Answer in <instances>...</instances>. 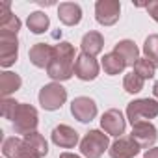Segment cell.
<instances>
[{
    "instance_id": "6da1fadb",
    "label": "cell",
    "mask_w": 158,
    "mask_h": 158,
    "mask_svg": "<svg viewBox=\"0 0 158 158\" xmlns=\"http://www.w3.org/2000/svg\"><path fill=\"white\" fill-rule=\"evenodd\" d=\"M74 47L67 41L54 45V56L47 67V74L54 82H65L74 74Z\"/></svg>"
},
{
    "instance_id": "7a4b0ae2",
    "label": "cell",
    "mask_w": 158,
    "mask_h": 158,
    "mask_svg": "<svg viewBox=\"0 0 158 158\" xmlns=\"http://www.w3.org/2000/svg\"><path fill=\"white\" fill-rule=\"evenodd\" d=\"M156 115H158V101L154 99H138L128 102L127 106V119L130 121L132 127L138 123H147Z\"/></svg>"
},
{
    "instance_id": "3957f363",
    "label": "cell",
    "mask_w": 158,
    "mask_h": 158,
    "mask_svg": "<svg viewBox=\"0 0 158 158\" xmlns=\"http://www.w3.org/2000/svg\"><path fill=\"white\" fill-rule=\"evenodd\" d=\"M39 104L43 110L47 112H54V110H60L65 101H67V89L60 84V82H50V84H45L41 89H39Z\"/></svg>"
},
{
    "instance_id": "277c9868",
    "label": "cell",
    "mask_w": 158,
    "mask_h": 158,
    "mask_svg": "<svg viewBox=\"0 0 158 158\" xmlns=\"http://www.w3.org/2000/svg\"><path fill=\"white\" fill-rule=\"evenodd\" d=\"M110 139L101 130H89L80 141V152L84 158H101L104 151H108Z\"/></svg>"
},
{
    "instance_id": "5b68a950",
    "label": "cell",
    "mask_w": 158,
    "mask_h": 158,
    "mask_svg": "<svg viewBox=\"0 0 158 158\" xmlns=\"http://www.w3.org/2000/svg\"><path fill=\"white\" fill-rule=\"evenodd\" d=\"M37 123H39L37 110H35L32 104L21 102V104H19V108H17L15 119H13L15 134H23V136H26V134H30V132H35Z\"/></svg>"
},
{
    "instance_id": "8992f818",
    "label": "cell",
    "mask_w": 158,
    "mask_h": 158,
    "mask_svg": "<svg viewBox=\"0 0 158 158\" xmlns=\"http://www.w3.org/2000/svg\"><path fill=\"white\" fill-rule=\"evenodd\" d=\"M19 58V39L17 34L0 30V65L11 67Z\"/></svg>"
},
{
    "instance_id": "52a82bcc",
    "label": "cell",
    "mask_w": 158,
    "mask_h": 158,
    "mask_svg": "<svg viewBox=\"0 0 158 158\" xmlns=\"http://www.w3.org/2000/svg\"><path fill=\"white\" fill-rule=\"evenodd\" d=\"M121 4L119 0H97L95 4V19L102 26H112L119 21Z\"/></svg>"
},
{
    "instance_id": "ba28073f",
    "label": "cell",
    "mask_w": 158,
    "mask_h": 158,
    "mask_svg": "<svg viewBox=\"0 0 158 158\" xmlns=\"http://www.w3.org/2000/svg\"><path fill=\"white\" fill-rule=\"evenodd\" d=\"M48 152L47 139L35 130L23 138V158H43Z\"/></svg>"
},
{
    "instance_id": "9c48e42d",
    "label": "cell",
    "mask_w": 158,
    "mask_h": 158,
    "mask_svg": "<svg viewBox=\"0 0 158 158\" xmlns=\"http://www.w3.org/2000/svg\"><path fill=\"white\" fill-rule=\"evenodd\" d=\"M99 63L95 58L80 52L76 56V61H74V76L80 78L82 82H91L99 76Z\"/></svg>"
},
{
    "instance_id": "30bf717a",
    "label": "cell",
    "mask_w": 158,
    "mask_h": 158,
    "mask_svg": "<svg viewBox=\"0 0 158 158\" xmlns=\"http://www.w3.org/2000/svg\"><path fill=\"white\" fill-rule=\"evenodd\" d=\"M101 127L106 134L110 136H115V138H121L125 134V128H127V121L121 114V110L117 108H112V110H106L101 117Z\"/></svg>"
},
{
    "instance_id": "8fae6325",
    "label": "cell",
    "mask_w": 158,
    "mask_h": 158,
    "mask_svg": "<svg viewBox=\"0 0 158 158\" xmlns=\"http://www.w3.org/2000/svg\"><path fill=\"white\" fill-rule=\"evenodd\" d=\"M71 114L80 123H89L97 115V104L89 97H76L71 102Z\"/></svg>"
},
{
    "instance_id": "7c38bea8",
    "label": "cell",
    "mask_w": 158,
    "mask_h": 158,
    "mask_svg": "<svg viewBox=\"0 0 158 158\" xmlns=\"http://www.w3.org/2000/svg\"><path fill=\"white\" fill-rule=\"evenodd\" d=\"M134 139H136V143L141 147V149H152V145L156 143V139H158V130H156V127L151 123V121H147V123H138V125H134L132 127V134H130Z\"/></svg>"
},
{
    "instance_id": "4fadbf2b",
    "label": "cell",
    "mask_w": 158,
    "mask_h": 158,
    "mask_svg": "<svg viewBox=\"0 0 158 158\" xmlns=\"http://www.w3.org/2000/svg\"><path fill=\"white\" fill-rule=\"evenodd\" d=\"M139 151H141V147L136 143V139L132 136L117 138L108 149L112 158H134L136 154H139Z\"/></svg>"
},
{
    "instance_id": "5bb4252c",
    "label": "cell",
    "mask_w": 158,
    "mask_h": 158,
    "mask_svg": "<svg viewBox=\"0 0 158 158\" xmlns=\"http://www.w3.org/2000/svg\"><path fill=\"white\" fill-rule=\"evenodd\" d=\"M52 143L58 145V147H63V149H73L76 143H78V132L74 128H71L69 125H58L52 134Z\"/></svg>"
},
{
    "instance_id": "9a60e30c",
    "label": "cell",
    "mask_w": 158,
    "mask_h": 158,
    "mask_svg": "<svg viewBox=\"0 0 158 158\" xmlns=\"http://www.w3.org/2000/svg\"><path fill=\"white\" fill-rule=\"evenodd\" d=\"M52 56H54V47H50L47 43H35L28 52L30 61L39 69H47L52 61Z\"/></svg>"
},
{
    "instance_id": "2e32d148",
    "label": "cell",
    "mask_w": 158,
    "mask_h": 158,
    "mask_svg": "<svg viewBox=\"0 0 158 158\" xmlns=\"http://www.w3.org/2000/svg\"><path fill=\"white\" fill-rule=\"evenodd\" d=\"M58 19L65 26H76L82 21V8L74 2H61L58 6Z\"/></svg>"
},
{
    "instance_id": "e0dca14e",
    "label": "cell",
    "mask_w": 158,
    "mask_h": 158,
    "mask_svg": "<svg viewBox=\"0 0 158 158\" xmlns=\"http://www.w3.org/2000/svg\"><path fill=\"white\" fill-rule=\"evenodd\" d=\"M80 48H82L84 54L95 58L104 48V37H102V34H99V32H88L82 37V41H80Z\"/></svg>"
},
{
    "instance_id": "ac0fdd59",
    "label": "cell",
    "mask_w": 158,
    "mask_h": 158,
    "mask_svg": "<svg viewBox=\"0 0 158 158\" xmlns=\"http://www.w3.org/2000/svg\"><path fill=\"white\" fill-rule=\"evenodd\" d=\"M114 52H117V54L127 61V67H134L136 61L139 60V48H138L136 43L130 41V39L119 41V43L114 47Z\"/></svg>"
},
{
    "instance_id": "d6986e66",
    "label": "cell",
    "mask_w": 158,
    "mask_h": 158,
    "mask_svg": "<svg viewBox=\"0 0 158 158\" xmlns=\"http://www.w3.org/2000/svg\"><path fill=\"white\" fill-rule=\"evenodd\" d=\"M21 86H23V80L19 74H15L11 71L0 73V95L4 99H10V95L15 93L17 89H21Z\"/></svg>"
},
{
    "instance_id": "ffe728a7",
    "label": "cell",
    "mask_w": 158,
    "mask_h": 158,
    "mask_svg": "<svg viewBox=\"0 0 158 158\" xmlns=\"http://www.w3.org/2000/svg\"><path fill=\"white\" fill-rule=\"evenodd\" d=\"M102 69H104V73L106 74H110V76H114V74H119V73H123L125 71V67H127V61L117 54V52H108V54H104V58H102Z\"/></svg>"
},
{
    "instance_id": "44dd1931",
    "label": "cell",
    "mask_w": 158,
    "mask_h": 158,
    "mask_svg": "<svg viewBox=\"0 0 158 158\" xmlns=\"http://www.w3.org/2000/svg\"><path fill=\"white\" fill-rule=\"evenodd\" d=\"M26 26H28V30H30L32 34H43V32L48 30L50 19H48V15L43 13V11H34V13L28 15Z\"/></svg>"
},
{
    "instance_id": "7402d4cb",
    "label": "cell",
    "mask_w": 158,
    "mask_h": 158,
    "mask_svg": "<svg viewBox=\"0 0 158 158\" xmlns=\"http://www.w3.org/2000/svg\"><path fill=\"white\" fill-rule=\"evenodd\" d=\"M2 154L6 158H23V139L11 136L2 143Z\"/></svg>"
},
{
    "instance_id": "603a6c76",
    "label": "cell",
    "mask_w": 158,
    "mask_h": 158,
    "mask_svg": "<svg viewBox=\"0 0 158 158\" xmlns=\"http://www.w3.org/2000/svg\"><path fill=\"white\" fill-rule=\"evenodd\" d=\"M143 56L154 65L158 67V34H152L145 39L143 43Z\"/></svg>"
},
{
    "instance_id": "cb8c5ba5",
    "label": "cell",
    "mask_w": 158,
    "mask_h": 158,
    "mask_svg": "<svg viewBox=\"0 0 158 158\" xmlns=\"http://www.w3.org/2000/svg\"><path fill=\"white\" fill-rule=\"evenodd\" d=\"M143 84H145V80H143L139 74H136L134 71L128 73V74H125V78H123V88H125V91L130 93V95L139 93V91L143 89Z\"/></svg>"
},
{
    "instance_id": "d4e9b609",
    "label": "cell",
    "mask_w": 158,
    "mask_h": 158,
    "mask_svg": "<svg viewBox=\"0 0 158 158\" xmlns=\"http://www.w3.org/2000/svg\"><path fill=\"white\" fill-rule=\"evenodd\" d=\"M154 71H156V67H154L147 58H139V60L136 61V65H134V73L139 74L143 80H147V78H152V76H154Z\"/></svg>"
},
{
    "instance_id": "484cf974",
    "label": "cell",
    "mask_w": 158,
    "mask_h": 158,
    "mask_svg": "<svg viewBox=\"0 0 158 158\" xmlns=\"http://www.w3.org/2000/svg\"><path fill=\"white\" fill-rule=\"evenodd\" d=\"M21 102H17L15 99H2V106H0V114L2 117L13 121L15 119V114H17V108H19Z\"/></svg>"
},
{
    "instance_id": "4316f807",
    "label": "cell",
    "mask_w": 158,
    "mask_h": 158,
    "mask_svg": "<svg viewBox=\"0 0 158 158\" xmlns=\"http://www.w3.org/2000/svg\"><path fill=\"white\" fill-rule=\"evenodd\" d=\"M0 30L2 32H11V34H17L19 30H21V19L17 17V15H10V17H6V19H2L0 21Z\"/></svg>"
},
{
    "instance_id": "83f0119b",
    "label": "cell",
    "mask_w": 158,
    "mask_h": 158,
    "mask_svg": "<svg viewBox=\"0 0 158 158\" xmlns=\"http://www.w3.org/2000/svg\"><path fill=\"white\" fill-rule=\"evenodd\" d=\"M145 10H147V13L158 23V0H152V2H149V4H145Z\"/></svg>"
},
{
    "instance_id": "f1b7e54d",
    "label": "cell",
    "mask_w": 158,
    "mask_h": 158,
    "mask_svg": "<svg viewBox=\"0 0 158 158\" xmlns=\"http://www.w3.org/2000/svg\"><path fill=\"white\" fill-rule=\"evenodd\" d=\"M10 15H11L10 2H2V4H0V21H2V19H6V17H10Z\"/></svg>"
},
{
    "instance_id": "f546056e",
    "label": "cell",
    "mask_w": 158,
    "mask_h": 158,
    "mask_svg": "<svg viewBox=\"0 0 158 158\" xmlns=\"http://www.w3.org/2000/svg\"><path fill=\"white\" fill-rule=\"evenodd\" d=\"M143 158H158V147H152V149H149V151H145V154H143Z\"/></svg>"
},
{
    "instance_id": "4dcf8cb0",
    "label": "cell",
    "mask_w": 158,
    "mask_h": 158,
    "mask_svg": "<svg viewBox=\"0 0 158 158\" xmlns=\"http://www.w3.org/2000/svg\"><path fill=\"white\" fill-rule=\"evenodd\" d=\"M60 158H80V156H76V154H73V152H61Z\"/></svg>"
},
{
    "instance_id": "1f68e13d",
    "label": "cell",
    "mask_w": 158,
    "mask_h": 158,
    "mask_svg": "<svg viewBox=\"0 0 158 158\" xmlns=\"http://www.w3.org/2000/svg\"><path fill=\"white\" fill-rule=\"evenodd\" d=\"M152 93H154V97L158 99V82H154V86H152Z\"/></svg>"
}]
</instances>
